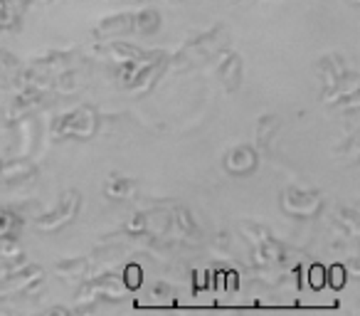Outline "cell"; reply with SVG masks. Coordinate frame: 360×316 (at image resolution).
I'll list each match as a JSON object with an SVG mask.
<instances>
[{
  "label": "cell",
  "mask_w": 360,
  "mask_h": 316,
  "mask_svg": "<svg viewBox=\"0 0 360 316\" xmlns=\"http://www.w3.org/2000/svg\"><path fill=\"white\" fill-rule=\"evenodd\" d=\"M323 282H326V270L323 267H314V270H311V284L321 286Z\"/></svg>",
  "instance_id": "1"
}]
</instances>
